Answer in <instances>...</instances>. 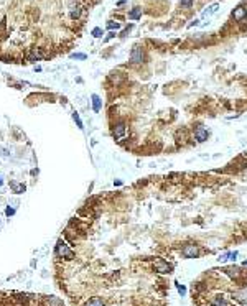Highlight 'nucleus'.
I'll list each match as a JSON object with an SVG mask.
<instances>
[{
	"mask_svg": "<svg viewBox=\"0 0 247 306\" xmlns=\"http://www.w3.org/2000/svg\"><path fill=\"white\" fill-rule=\"evenodd\" d=\"M56 255L61 257V259H66V260L74 259V252L69 249V245H68L66 242H63V240H60V242L56 244Z\"/></svg>",
	"mask_w": 247,
	"mask_h": 306,
	"instance_id": "f257e3e1",
	"label": "nucleus"
},
{
	"mask_svg": "<svg viewBox=\"0 0 247 306\" xmlns=\"http://www.w3.org/2000/svg\"><path fill=\"white\" fill-rule=\"evenodd\" d=\"M127 135V125L124 124V122H117V124H114L112 127V137L115 140H122L124 137Z\"/></svg>",
	"mask_w": 247,
	"mask_h": 306,
	"instance_id": "f03ea898",
	"label": "nucleus"
},
{
	"mask_svg": "<svg viewBox=\"0 0 247 306\" xmlns=\"http://www.w3.org/2000/svg\"><path fill=\"white\" fill-rule=\"evenodd\" d=\"M181 253H183L185 259H196V257L199 255V249H198V245H194V244H188V245L183 247Z\"/></svg>",
	"mask_w": 247,
	"mask_h": 306,
	"instance_id": "7ed1b4c3",
	"label": "nucleus"
},
{
	"mask_svg": "<svg viewBox=\"0 0 247 306\" xmlns=\"http://www.w3.org/2000/svg\"><path fill=\"white\" fill-rule=\"evenodd\" d=\"M143 58H145L143 49L140 46H135L132 49V53H130V63L132 64H140V63H143Z\"/></svg>",
	"mask_w": 247,
	"mask_h": 306,
	"instance_id": "20e7f679",
	"label": "nucleus"
},
{
	"mask_svg": "<svg viewBox=\"0 0 247 306\" xmlns=\"http://www.w3.org/2000/svg\"><path fill=\"white\" fill-rule=\"evenodd\" d=\"M194 140H196V142H204V140H208V130L204 127H196V128H194Z\"/></svg>",
	"mask_w": 247,
	"mask_h": 306,
	"instance_id": "39448f33",
	"label": "nucleus"
},
{
	"mask_svg": "<svg viewBox=\"0 0 247 306\" xmlns=\"http://www.w3.org/2000/svg\"><path fill=\"white\" fill-rule=\"evenodd\" d=\"M81 13H82V8H81L79 3H71V5H69V17H71L73 20L79 18Z\"/></svg>",
	"mask_w": 247,
	"mask_h": 306,
	"instance_id": "423d86ee",
	"label": "nucleus"
},
{
	"mask_svg": "<svg viewBox=\"0 0 247 306\" xmlns=\"http://www.w3.org/2000/svg\"><path fill=\"white\" fill-rule=\"evenodd\" d=\"M247 17V8H244V7H237L236 10L232 12V18L236 21H240V20H244Z\"/></svg>",
	"mask_w": 247,
	"mask_h": 306,
	"instance_id": "0eeeda50",
	"label": "nucleus"
},
{
	"mask_svg": "<svg viewBox=\"0 0 247 306\" xmlns=\"http://www.w3.org/2000/svg\"><path fill=\"white\" fill-rule=\"evenodd\" d=\"M43 58V53H41V49L40 48H33L31 51H30V54H28V61H36V59H41Z\"/></svg>",
	"mask_w": 247,
	"mask_h": 306,
	"instance_id": "6e6552de",
	"label": "nucleus"
},
{
	"mask_svg": "<svg viewBox=\"0 0 247 306\" xmlns=\"http://www.w3.org/2000/svg\"><path fill=\"white\" fill-rule=\"evenodd\" d=\"M92 110L94 112H99L100 109H102V100H100V97L97 96V94H92Z\"/></svg>",
	"mask_w": 247,
	"mask_h": 306,
	"instance_id": "1a4fd4ad",
	"label": "nucleus"
},
{
	"mask_svg": "<svg viewBox=\"0 0 247 306\" xmlns=\"http://www.w3.org/2000/svg\"><path fill=\"white\" fill-rule=\"evenodd\" d=\"M155 270L158 273H168L170 272V265L165 263V262H157V263H155Z\"/></svg>",
	"mask_w": 247,
	"mask_h": 306,
	"instance_id": "9d476101",
	"label": "nucleus"
},
{
	"mask_svg": "<svg viewBox=\"0 0 247 306\" xmlns=\"http://www.w3.org/2000/svg\"><path fill=\"white\" fill-rule=\"evenodd\" d=\"M140 17H142V8L140 7H135L134 10L129 13V18H130V20H139Z\"/></svg>",
	"mask_w": 247,
	"mask_h": 306,
	"instance_id": "9b49d317",
	"label": "nucleus"
},
{
	"mask_svg": "<svg viewBox=\"0 0 247 306\" xmlns=\"http://www.w3.org/2000/svg\"><path fill=\"white\" fill-rule=\"evenodd\" d=\"M10 186H12V189H13V191H15L17 194L25 193V184H17V183H12Z\"/></svg>",
	"mask_w": 247,
	"mask_h": 306,
	"instance_id": "f8f14e48",
	"label": "nucleus"
},
{
	"mask_svg": "<svg viewBox=\"0 0 247 306\" xmlns=\"http://www.w3.org/2000/svg\"><path fill=\"white\" fill-rule=\"evenodd\" d=\"M86 306H106V303H104V301H102L100 298H92Z\"/></svg>",
	"mask_w": 247,
	"mask_h": 306,
	"instance_id": "ddd939ff",
	"label": "nucleus"
},
{
	"mask_svg": "<svg viewBox=\"0 0 247 306\" xmlns=\"http://www.w3.org/2000/svg\"><path fill=\"white\" fill-rule=\"evenodd\" d=\"M218 8H219V5H218V3H213L211 7H208L206 10L203 12V15H204V17H206V15H211V13H214V12H218Z\"/></svg>",
	"mask_w": 247,
	"mask_h": 306,
	"instance_id": "4468645a",
	"label": "nucleus"
},
{
	"mask_svg": "<svg viewBox=\"0 0 247 306\" xmlns=\"http://www.w3.org/2000/svg\"><path fill=\"white\" fill-rule=\"evenodd\" d=\"M194 0H181L180 2V8H191Z\"/></svg>",
	"mask_w": 247,
	"mask_h": 306,
	"instance_id": "2eb2a0df",
	"label": "nucleus"
},
{
	"mask_svg": "<svg viewBox=\"0 0 247 306\" xmlns=\"http://www.w3.org/2000/svg\"><path fill=\"white\" fill-rule=\"evenodd\" d=\"M73 119H74V122L78 124V127H79L81 130H82V128H84V125H82V122H81V119H79V114H78V112H73Z\"/></svg>",
	"mask_w": 247,
	"mask_h": 306,
	"instance_id": "dca6fc26",
	"label": "nucleus"
},
{
	"mask_svg": "<svg viewBox=\"0 0 247 306\" xmlns=\"http://www.w3.org/2000/svg\"><path fill=\"white\" fill-rule=\"evenodd\" d=\"M213 305H214V306H227V301H226L224 298H216Z\"/></svg>",
	"mask_w": 247,
	"mask_h": 306,
	"instance_id": "f3484780",
	"label": "nucleus"
},
{
	"mask_svg": "<svg viewBox=\"0 0 247 306\" xmlns=\"http://www.w3.org/2000/svg\"><path fill=\"white\" fill-rule=\"evenodd\" d=\"M102 35H104V33H102V30H100V28H94V30H92V36H94V38H102Z\"/></svg>",
	"mask_w": 247,
	"mask_h": 306,
	"instance_id": "a211bd4d",
	"label": "nucleus"
},
{
	"mask_svg": "<svg viewBox=\"0 0 247 306\" xmlns=\"http://www.w3.org/2000/svg\"><path fill=\"white\" fill-rule=\"evenodd\" d=\"M176 288H178V293H180L181 296H185V295H186V288H185L183 285H180V283H176Z\"/></svg>",
	"mask_w": 247,
	"mask_h": 306,
	"instance_id": "6ab92c4d",
	"label": "nucleus"
},
{
	"mask_svg": "<svg viewBox=\"0 0 247 306\" xmlns=\"http://www.w3.org/2000/svg\"><path fill=\"white\" fill-rule=\"evenodd\" d=\"M71 58H73V59H86V54H82V53H74V54H71Z\"/></svg>",
	"mask_w": 247,
	"mask_h": 306,
	"instance_id": "aec40b11",
	"label": "nucleus"
},
{
	"mask_svg": "<svg viewBox=\"0 0 247 306\" xmlns=\"http://www.w3.org/2000/svg\"><path fill=\"white\" fill-rule=\"evenodd\" d=\"M107 28H109V30H117V28H120V25L119 23H114V21H109V23H107Z\"/></svg>",
	"mask_w": 247,
	"mask_h": 306,
	"instance_id": "412c9836",
	"label": "nucleus"
},
{
	"mask_svg": "<svg viewBox=\"0 0 247 306\" xmlns=\"http://www.w3.org/2000/svg\"><path fill=\"white\" fill-rule=\"evenodd\" d=\"M5 214H7V216H13V214H15V209H13V207H10V206H8L7 209H5Z\"/></svg>",
	"mask_w": 247,
	"mask_h": 306,
	"instance_id": "4be33fe9",
	"label": "nucleus"
},
{
	"mask_svg": "<svg viewBox=\"0 0 247 306\" xmlns=\"http://www.w3.org/2000/svg\"><path fill=\"white\" fill-rule=\"evenodd\" d=\"M236 257H237V252H231V253H229V259H231V260H236Z\"/></svg>",
	"mask_w": 247,
	"mask_h": 306,
	"instance_id": "5701e85b",
	"label": "nucleus"
},
{
	"mask_svg": "<svg viewBox=\"0 0 247 306\" xmlns=\"http://www.w3.org/2000/svg\"><path fill=\"white\" fill-rule=\"evenodd\" d=\"M114 36H115V33H114V31H110V33H109V35L106 36V41H109L110 38H114Z\"/></svg>",
	"mask_w": 247,
	"mask_h": 306,
	"instance_id": "b1692460",
	"label": "nucleus"
},
{
	"mask_svg": "<svg viewBox=\"0 0 247 306\" xmlns=\"http://www.w3.org/2000/svg\"><path fill=\"white\" fill-rule=\"evenodd\" d=\"M0 186H2V178H0Z\"/></svg>",
	"mask_w": 247,
	"mask_h": 306,
	"instance_id": "393cba45",
	"label": "nucleus"
},
{
	"mask_svg": "<svg viewBox=\"0 0 247 306\" xmlns=\"http://www.w3.org/2000/svg\"><path fill=\"white\" fill-rule=\"evenodd\" d=\"M244 265H247V260H246V262H244Z\"/></svg>",
	"mask_w": 247,
	"mask_h": 306,
	"instance_id": "a878e982",
	"label": "nucleus"
}]
</instances>
